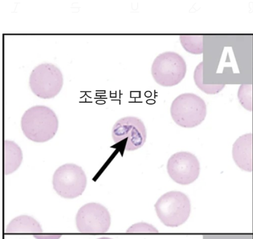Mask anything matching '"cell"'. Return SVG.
Here are the masks:
<instances>
[{
    "instance_id": "6da1fadb",
    "label": "cell",
    "mask_w": 253,
    "mask_h": 239,
    "mask_svg": "<svg viewBox=\"0 0 253 239\" xmlns=\"http://www.w3.org/2000/svg\"><path fill=\"white\" fill-rule=\"evenodd\" d=\"M21 129L28 139L37 143L47 142L56 135L59 120L54 112L48 107L36 106L24 113Z\"/></svg>"
},
{
    "instance_id": "7a4b0ae2",
    "label": "cell",
    "mask_w": 253,
    "mask_h": 239,
    "mask_svg": "<svg viewBox=\"0 0 253 239\" xmlns=\"http://www.w3.org/2000/svg\"><path fill=\"white\" fill-rule=\"evenodd\" d=\"M155 208L157 216L165 226L176 228L184 224L189 217L191 202L185 194L170 191L159 198Z\"/></svg>"
},
{
    "instance_id": "3957f363",
    "label": "cell",
    "mask_w": 253,
    "mask_h": 239,
    "mask_svg": "<svg viewBox=\"0 0 253 239\" xmlns=\"http://www.w3.org/2000/svg\"><path fill=\"white\" fill-rule=\"evenodd\" d=\"M206 103L199 95L185 93L173 100L170 107L171 118L183 128L200 125L207 116Z\"/></svg>"
},
{
    "instance_id": "277c9868",
    "label": "cell",
    "mask_w": 253,
    "mask_h": 239,
    "mask_svg": "<svg viewBox=\"0 0 253 239\" xmlns=\"http://www.w3.org/2000/svg\"><path fill=\"white\" fill-rule=\"evenodd\" d=\"M151 71L153 78L158 84L163 87H173L185 78L187 64L180 54L167 51L155 59Z\"/></svg>"
},
{
    "instance_id": "5b68a950",
    "label": "cell",
    "mask_w": 253,
    "mask_h": 239,
    "mask_svg": "<svg viewBox=\"0 0 253 239\" xmlns=\"http://www.w3.org/2000/svg\"><path fill=\"white\" fill-rule=\"evenodd\" d=\"M63 84V73L58 67L51 63L40 64L30 74L31 90L41 99H50L57 96Z\"/></svg>"
},
{
    "instance_id": "8992f818",
    "label": "cell",
    "mask_w": 253,
    "mask_h": 239,
    "mask_svg": "<svg viewBox=\"0 0 253 239\" xmlns=\"http://www.w3.org/2000/svg\"><path fill=\"white\" fill-rule=\"evenodd\" d=\"M52 185L59 196L66 199L80 197L87 185V178L81 167L68 163L59 167L53 175Z\"/></svg>"
},
{
    "instance_id": "52a82bcc",
    "label": "cell",
    "mask_w": 253,
    "mask_h": 239,
    "mask_svg": "<svg viewBox=\"0 0 253 239\" xmlns=\"http://www.w3.org/2000/svg\"><path fill=\"white\" fill-rule=\"evenodd\" d=\"M112 136L114 142L126 151H134L146 142L147 130L141 120L126 117L119 120L114 125Z\"/></svg>"
},
{
    "instance_id": "ba28073f",
    "label": "cell",
    "mask_w": 253,
    "mask_h": 239,
    "mask_svg": "<svg viewBox=\"0 0 253 239\" xmlns=\"http://www.w3.org/2000/svg\"><path fill=\"white\" fill-rule=\"evenodd\" d=\"M76 222L78 230L81 233H105L111 226V215L103 205L88 203L79 210Z\"/></svg>"
},
{
    "instance_id": "9c48e42d",
    "label": "cell",
    "mask_w": 253,
    "mask_h": 239,
    "mask_svg": "<svg viewBox=\"0 0 253 239\" xmlns=\"http://www.w3.org/2000/svg\"><path fill=\"white\" fill-rule=\"evenodd\" d=\"M167 169L169 175L175 183L188 185L199 178L200 166L199 159L194 155L181 152L169 159Z\"/></svg>"
},
{
    "instance_id": "30bf717a",
    "label": "cell",
    "mask_w": 253,
    "mask_h": 239,
    "mask_svg": "<svg viewBox=\"0 0 253 239\" xmlns=\"http://www.w3.org/2000/svg\"><path fill=\"white\" fill-rule=\"evenodd\" d=\"M253 138L252 133L245 134L236 140L233 146L232 156L236 165L242 170L253 171Z\"/></svg>"
},
{
    "instance_id": "8fae6325",
    "label": "cell",
    "mask_w": 253,
    "mask_h": 239,
    "mask_svg": "<svg viewBox=\"0 0 253 239\" xmlns=\"http://www.w3.org/2000/svg\"><path fill=\"white\" fill-rule=\"evenodd\" d=\"M4 173L11 174L17 170L23 160V154L21 148L12 141L4 142Z\"/></svg>"
},
{
    "instance_id": "7c38bea8",
    "label": "cell",
    "mask_w": 253,
    "mask_h": 239,
    "mask_svg": "<svg viewBox=\"0 0 253 239\" xmlns=\"http://www.w3.org/2000/svg\"><path fill=\"white\" fill-rule=\"evenodd\" d=\"M7 233H42L39 222L28 216H20L12 220L6 227Z\"/></svg>"
},
{
    "instance_id": "4fadbf2b",
    "label": "cell",
    "mask_w": 253,
    "mask_h": 239,
    "mask_svg": "<svg viewBox=\"0 0 253 239\" xmlns=\"http://www.w3.org/2000/svg\"><path fill=\"white\" fill-rule=\"evenodd\" d=\"M181 46L185 51L193 54L204 52V37L202 35H181Z\"/></svg>"
},
{
    "instance_id": "5bb4252c",
    "label": "cell",
    "mask_w": 253,
    "mask_h": 239,
    "mask_svg": "<svg viewBox=\"0 0 253 239\" xmlns=\"http://www.w3.org/2000/svg\"><path fill=\"white\" fill-rule=\"evenodd\" d=\"M203 72H204V62H201L195 68L194 72V81L196 85L202 92L207 94L213 95L218 94L225 87V84L206 85L202 82L203 80Z\"/></svg>"
},
{
    "instance_id": "9a60e30c",
    "label": "cell",
    "mask_w": 253,
    "mask_h": 239,
    "mask_svg": "<svg viewBox=\"0 0 253 239\" xmlns=\"http://www.w3.org/2000/svg\"><path fill=\"white\" fill-rule=\"evenodd\" d=\"M239 101L242 106L248 111L253 110V85L242 84L239 88L238 92Z\"/></svg>"
},
{
    "instance_id": "2e32d148",
    "label": "cell",
    "mask_w": 253,
    "mask_h": 239,
    "mask_svg": "<svg viewBox=\"0 0 253 239\" xmlns=\"http://www.w3.org/2000/svg\"><path fill=\"white\" fill-rule=\"evenodd\" d=\"M127 233H158L159 231L152 224L140 222L133 224L126 231Z\"/></svg>"
},
{
    "instance_id": "e0dca14e",
    "label": "cell",
    "mask_w": 253,
    "mask_h": 239,
    "mask_svg": "<svg viewBox=\"0 0 253 239\" xmlns=\"http://www.w3.org/2000/svg\"><path fill=\"white\" fill-rule=\"evenodd\" d=\"M61 235H35L37 239H59Z\"/></svg>"
},
{
    "instance_id": "ac0fdd59",
    "label": "cell",
    "mask_w": 253,
    "mask_h": 239,
    "mask_svg": "<svg viewBox=\"0 0 253 239\" xmlns=\"http://www.w3.org/2000/svg\"><path fill=\"white\" fill-rule=\"evenodd\" d=\"M98 239H112L109 238H99Z\"/></svg>"
}]
</instances>
